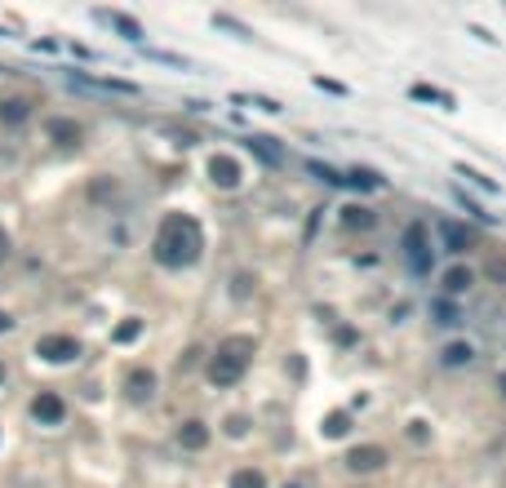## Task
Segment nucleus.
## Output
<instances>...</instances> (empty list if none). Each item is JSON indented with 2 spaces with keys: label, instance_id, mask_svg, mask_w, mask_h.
Wrapping results in <instances>:
<instances>
[{
  "label": "nucleus",
  "instance_id": "3",
  "mask_svg": "<svg viewBox=\"0 0 506 488\" xmlns=\"http://www.w3.org/2000/svg\"><path fill=\"white\" fill-rule=\"evenodd\" d=\"M404 258H409V266L417 276L431 271V244H427V227L422 222H413L409 231H404Z\"/></svg>",
  "mask_w": 506,
  "mask_h": 488
},
{
  "label": "nucleus",
  "instance_id": "27",
  "mask_svg": "<svg viewBox=\"0 0 506 488\" xmlns=\"http://www.w3.org/2000/svg\"><path fill=\"white\" fill-rule=\"evenodd\" d=\"M249 284H253L249 276H235V297H244V293H249Z\"/></svg>",
  "mask_w": 506,
  "mask_h": 488
},
{
  "label": "nucleus",
  "instance_id": "29",
  "mask_svg": "<svg viewBox=\"0 0 506 488\" xmlns=\"http://www.w3.org/2000/svg\"><path fill=\"white\" fill-rule=\"evenodd\" d=\"M9 329H13V319H9L5 311H0V333H9Z\"/></svg>",
  "mask_w": 506,
  "mask_h": 488
},
{
  "label": "nucleus",
  "instance_id": "11",
  "mask_svg": "<svg viewBox=\"0 0 506 488\" xmlns=\"http://www.w3.org/2000/svg\"><path fill=\"white\" fill-rule=\"evenodd\" d=\"M72 85L98 89V93H138V85H129V80H94V76H72Z\"/></svg>",
  "mask_w": 506,
  "mask_h": 488
},
{
  "label": "nucleus",
  "instance_id": "22",
  "mask_svg": "<svg viewBox=\"0 0 506 488\" xmlns=\"http://www.w3.org/2000/svg\"><path fill=\"white\" fill-rule=\"evenodd\" d=\"M138 333H142V319H125V324L111 333V342H133Z\"/></svg>",
  "mask_w": 506,
  "mask_h": 488
},
{
  "label": "nucleus",
  "instance_id": "1",
  "mask_svg": "<svg viewBox=\"0 0 506 488\" xmlns=\"http://www.w3.org/2000/svg\"><path fill=\"white\" fill-rule=\"evenodd\" d=\"M205 249V235L187 213H164L160 235H156V262L160 266H191Z\"/></svg>",
  "mask_w": 506,
  "mask_h": 488
},
{
  "label": "nucleus",
  "instance_id": "21",
  "mask_svg": "<svg viewBox=\"0 0 506 488\" xmlns=\"http://www.w3.org/2000/svg\"><path fill=\"white\" fill-rule=\"evenodd\" d=\"M413 98H417V103H453V98L449 93H440V89H431V85H413Z\"/></svg>",
  "mask_w": 506,
  "mask_h": 488
},
{
  "label": "nucleus",
  "instance_id": "12",
  "mask_svg": "<svg viewBox=\"0 0 506 488\" xmlns=\"http://www.w3.org/2000/svg\"><path fill=\"white\" fill-rule=\"evenodd\" d=\"M440 235H444V249H449V254H466V249H471V231L458 227V222H449V217L440 222Z\"/></svg>",
  "mask_w": 506,
  "mask_h": 488
},
{
  "label": "nucleus",
  "instance_id": "28",
  "mask_svg": "<svg viewBox=\"0 0 506 488\" xmlns=\"http://www.w3.org/2000/svg\"><path fill=\"white\" fill-rule=\"evenodd\" d=\"M5 258H9V235L0 231V262H5Z\"/></svg>",
  "mask_w": 506,
  "mask_h": 488
},
{
  "label": "nucleus",
  "instance_id": "23",
  "mask_svg": "<svg viewBox=\"0 0 506 488\" xmlns=\"http://www.w3.org/2000/svg\"><path fill=\"white\" fill-rule=\"evenodd\" d=\"M347 182H356V187H364V191H369V187H382V178H378L373 169H351Z\"/></svg>",
  "mask_w": 506,
  "mask_h": 488
},
{
  "label": "nucleus",
  "instance_id": "5",
  "mask_svg": "<svg viewBox=\"0 0 506 488\" xmlns=\"http://www.w3.org/2000/svg\"><path fill=\"white\" fill-rule=\"evenodd\" d=\"M31 417H36L40 426H58L62 417H67V409H62V399H58L54 391H40L36 404H31Z\"/></svg>",
  "mask_w": 506,
  "mask_h": 488
},
{
  "label": "nucleus",
  "instance_id": "31",
  "mask_svg": "<svg viewBox=\"0 0 506 488\" xmlns=\"http://www.w3.org/2000/svg\"><path fill=\"white\" fill-rule=\"evenodd\" d=\"M0 382H5V364H0Z\"/></svg>",
  "mask_w": 506,
  "mask_h": 488
},
{
  "label": "nucleus",
  "instance_id": "15",
  "mask_svg": "<svg viewBox=\"0 0 506 488\" xmlns=\"http://www.w3.org/2000/svg\"><path fill=\"white\" fill-rule=\"evenodd\" d=\"M471 360H476V346H471V342H449L444 356H440L444 368H462V364H471Z\"/></svg>",
  "mask_w": 506,
  "mask_h": 488
},
{
  "label": "nucleus",
  "instance_id": "16",
  "mask_svg": "<svg viewBox=\"0 0 506 488\" xmlns=\"http://www.w3.org/2000/svg\"><path fill=\"white\" fill-rule=\"evenodd\" d=\"M471 284H476V271H471V266H449L444 271V289L458 297V293H466Z\"/></svg>",
  "mask_w": 506,
  "mask_h": 488
},
{
  "label": "nucleus",
  "instance_id": "7",
  "mask_svg": "<svg viewBox=\"0 0 506 488\" xmlns=\"http://www.w3.org/2000/svg\"><path fill=\"white\" fill-rule=\"evenodd\" d=\"M382 462H386V453H382L378 444H364V448H351V453H347V466L356 470V475H360V470H378Z\"/></svg>",
  "mask_w": 506,
  "mask_h": 488
},
{
  "label": "nucleus",
  "instance_id": "17",
  "mask_svg": "<svg viewBox=\"0 0 506 488\" xmlns=\"http://www.w3.org/2000/svg\"><path fill=\"white\" fill-rule=\"evenodd\" d=\"M373 222H378V217L369 213L364 205H347V209H342V227H347V231H356V227H360V231H369Z\"/></svg>",
  "mask_w": 506,
  "mask_h": 488
},
{
  "label": "nucleus",
  "instance_id": "8",
  "mask_svg": "<svg viewBox=\"0 0 506 488\" xmlns=\"http://www.w3.org/2000/svg\"><path fill=\"white\" fill-rule=\"evenodd\" d=\"M249 151H253L262 164H271V169H280V164H284V151L276 147V138H262V133H253V138H249Z\"/></svg>",
  "mask_w": 506,
  "mask_h": 488
},
{
  "label": "nucleus",
  "instance_id": "18",
  "mask_svg": "<svg viewBox=\"0 0 506 488\" xmlns=\"http://www.w3.org/2000/svg\"><path fill=\"white\" fill-rule=\"evenodd\" d=\"M320 431H325L329 440H342V435L351 431V413H329V417H325V426H320Z\"/></svg>",
  "mask_w": 506,
  "mask_h": 488
},
{
  "label": "nucleus",
  "instance_id": "19",
  "mask_svg": "<svg viewBox=\"0 0 506 488\" xmlns=\"http://www.w3.org/2000/svg\"><path fill=\"white\" fill-rule=\"evenodd\" d=\"M103 18H107V23H111L116 31H125V36H129V40H138V36H142V27H138V23H133V18H129V13H103Z\"/></svg>",
  "mask_w": 506,
  "mask_h": 488
},
{
  "label": "nucleus",
  "instance_id": "2",
  "mask_svg": "<svg viewBox=\"0 0 506 488\" xmlns=\"http://www.w3.org/2000/svg\"><path fill=\"white\" fill-rule=\"evenodd\" d=\"M249 356H253V342H249V338H231L227 346H218V356H213V364H209V382H213V386L240 382L244 368H249Z\"/></svg>",
  "mask_w": 506,
  "mask_h": 488
},
{
  "label": "nucleus",
  "instance_id": "24",
  "mask_svg": "<svg viewBox=\"0 0 506 488\" xmlns=\"http://www.w3.org/2000/svg\"><path fill=\"white\" fill-rule=\"evenodd\" d=\"M244 431H249V422H244V417H227V435H231V440H240Z\"/></svg>",
  "mask_w": 506,
  "mask_h": 488
},
{
  "label": "nucleus",
  "instance_id": "26",
  "mask_svg": "<svg viewBox=\"0 0 506 488\" xmlns=\"http://www.w3.org/2000/svg\"><path fill=\"white\" fill-rule=\"evenodd\" d=\"M409 440H413V444H427V422H413V426H409Z\"/></svg>",
  "mask_w": 506,
  "mask_h": 488
},
{
  "label": "nucleus",
  "instance_id": "20",
  "mask_svg": "<svg viewBox=\"0 0 506 488\" xmlns=\"http://www.w3.org/2000/svg\"><path fill=\"white\" fill-rule=\"evenodd\" d=\"M231 488H266V480H262V470H235Z\"/></svg>",
  "mask_w": 506,
  "mask_h": 488
},
{
  "label": "nucleus",
  "instance_id": "10",
  "mask_svg": "<svg viewBox=\"0 0 506 488\" xmlns=\"http://www.w3.org/2000/svg\"><path fill=\"white\" fill-rule=\"evenodd\" d=\"M178 444L191 448V453H200V448L209 444V426H205V422H182V426H178Z\"/></svg>",
  "mask_w": 506,
  "mask_h": 488
},
{
  "label": "nucleus",
  "instance_id": "30",
  "mask_svg": "<svg viewBox=\"0 0 506 488\" xmlns=\"http://www.w3.org/2000/svg\"><path fill=\"white\" fill-rule=\"evenodd\" d=\"M497 386H502V395H506V373H502V382H497Z\"/></svg>",
  "mask_w": 506,
  "mask_h": 488
},
{
  "label": "nucleus",
  "instance_id": "6",
  "mask_svg": "<svg viewBox=\"0 0 506 488\" xmlns=\"http://www.w3.org/2000/svg\"><path fill=\"white\" fill-rule=\"evenodd\" d=\"M209 178H213L223 191H235V187H240V164H235L231 156H213V160H209Z\"/></svg>",
  "mask_w": 506,
  "mask_h": 488
},
{
  "label": "nucleus",
  "instance_id": "25",
  "mask_svg": "<svg viewBox=\"0 0 506 488\" xmlns=\"http://www.w3.org/2000/svg\"><path fill=\"white\" fill-rule=\"evenodd\" d=\"M435 315H440V324H458V311H453V307H444V302L435 307Z\"/></svg>",
  "mask_w": 506,
  "mask_h": 488
},
{
  "label": "nucleus",
  "instance_id": "9",
  "mask_svg": "<svg viewBox=\"0 0 506 488\" xmlns=\"http://www.w3.org/2000/svg\"><path fill=\"white\" fill-rule=\"evenodd\" d=\"M125 391H129V399H133V404L151 399V395H156V373H147V368H138V373H129Z\"/></svg>",
  "mask_w": 506,
  "mask_h": 488
},
{
  "label": "nucleus",
  "instance_id": "13",
  "mask_svg": "<svg viewBox=\"0 0 506 488\" xmlns=\"http://www.w3.org/2000/svg\"><path fill=\"white\" fill-rule=\"evenodd\" d=\"M45 129H49V138H54L58 147H76L80 142V125L76 120H49Z\"/></svg>",
  "mask_w": 506,
  "mask_h": 488
},
{
  "label": "nucleus",
  "instance_id": "14",
  "mask_svg": "<svg viewBox=\"0 0 506 488\" xmlns=\"http://www.w3.org/2000/svg\"><path fill=\"white\" fill-rule=\"evenodd\" d=\"M27 115H31L27 98H5V103H0V125H23Z\"/></svg>",
  "mask_w": 506,
  "mask_h": 488
},
{
  "label": "nucleus",
  "instance_id": "4",
  "mask_svg": "<svg viewBox=\"0 0 506 488\" xmlns=\"http://www.w3.org/2000/svg\"><path fill=\"white\" fill-rule=\"evenodd\" d=\"M36 356L49 360V364H67V360H76V356H80V342H76V338H67V333H49V338L36 342Z\"/></svg>",
  "mask_w": 506,
  "mask_h": 488
}]
</instances>
